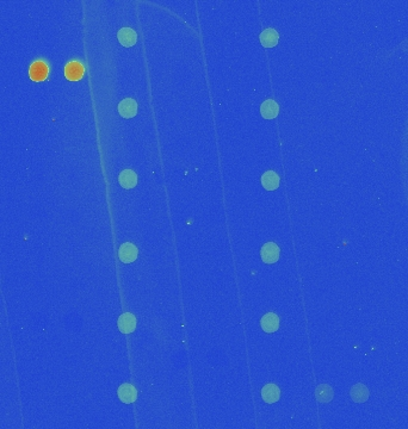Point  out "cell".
<instances>
[{
    "label": "cell",
    "instance_id": "obj_9",
    "mask_svg": "<svg viewBox=\"0 0 408 429\" xmlns=\"http://www.w3.org/2000/svg\"><path fill=\"white\" fill-rule=\"evenodd\" d=\"M65 75L71 81H77V80L82 79V75H84V66L78 61L70 62L66 66V70H65Z\"/></svg>",
    "mask_w": 408,
    "mask_h": 429
},
{
    "label": "cell",
    "instance_id": "obj_14",
    "mask_svg": "<svg viewBox=\"0 0 408 429\" xmlns=\"http://www.w3.org/2000/svg\"><path fill=\"white\" fill-rule=\"evenodd\" d=\"M279 111V107L273 99L265 100L260 105V113L265 119H273L277 117Z\"/></svg>",
    "mask_w": 408,
    "mask_h": 429
},
{
    "label": "cell",
    "instance_id": "obj_12",
    "mask_svg": "<svg viewBox=\"0 0 408 429\" xmlns=\"http://www.w3.org/2000/svg\"><path fill=\"white\" fill-rule=\"evenodd\" d=\"M279 183H281V180H279L278 174L276 172L267 171L261 175V185H263L265 190L275 191L278 189Z\"/></svg>",
    "mask_w": 408,
    "mask_h": 429
},
{
    "label": "cell",
    "instance_id": "obj_16",
    "mask_svg": "<svg viewBox=\"0 0 408 429\" xmlns=\"http://www.w3.org/2000/svg\"><path fill=\"white\" fill-rule=\"evenodd\" d=\"M317 397L323 403H328L333 398V390L328 385H320L317 389Z\"/></svg>",
    "mask_w": 408,
    "mask_h": 429
},
{
    "label": "cell",
    "instance_id": "obj_15",
    "mask_svg": "<svg viewBox=\"0 0 408 429\" xmlns=\"http://www.w3.org/2000/svg\"><path fill=\"white\" fill-rule=\"evenodd\" d=\"M351 397H352L353 402L356 403H363L366 399L369 398V391L368 389L362 384H356L351 389Z\"/></svg>",
    "mask_w": 408,
    "mask_h": 429
},
{
    "label": "cell",
    "instance_id": "obj_1",
    "mask_svg": "<svg viewBox=\"0 0 408 429\" xmlns=\"http://www.w3.org/2000/svg\"><path fill=\"white\" fill-rule=\"evenodd\" d=\"M48 73H49L48 65H47L44 61H42V60H38V61L34 62V64L31 65L30 71H29L30 79L36 82L46 80L47 76H48Z\"/></svg>",
    "mask_w": 408,
    "mask_h": 429
},
{
    "label": "cell",
    "instance_id": "obj_3",
    "mask_svg": "<svg viewBox=\"0 0 408 429\" xmlns=\"http://www.w3.org/2000/svg\"><path fill=\"white\" fill-rule=\"evenodd\" d=\"M279 253H281V250H279L278 246L273 242L265 243L260 250L261 259L266 264H275V262H277V260L279 259Z\"/></svg>",
    "mask_w": 408,
    "mask_h": 429
},
{
    "label": "cell",
    "instance_id": "obj_8",
    "mask_svg": "<svg viewBox=\"0 0 408 429\" xmlns=\"http://www.w3.org/2000/svg\"><path fill=\"white\" fill-rule=\"evenodd\" d=\"M260 326L265 333H275L279 328L278 316L273 314V312H267L266 315L261 317Z\"/></svg>",
    "mask_w": 408,
    "mask_h": 429
},
{
    "label": "cell",
    "instance_id": "obj_2",
    "mask_svg": "<svg viewBox=\"0 0 408 429\" xmlns=\"http://www.w3.org/2000/svg\"><path fill=\"white\" fill-rule=\"evenodd\" d=\"M138 247L135 244L126 242L122 244L120 249H118V258L124 264H132L138 259Z\"/></svg>",
    "mask_w": 408,
    "mask_h": 429
},
{
    "label": "cell",
    "instance_id": "obj_13",
    "mask_svg": "<svg viewBox=\"0 0 408 429\" xmlns=\"http://www.w3.org/2000/svg\"><path fill=\"white\" fill-rule=\"evenodd\" d=\"M279 35L275 29L269 28L265 29L263 32L260 34V43L261 46L265 48H272L278 43Z\"/></svg>",
    "mask_w": 408,
    "mask_h": 429
},
{
    "label": "cell",
    "instance_id": "obj_7",
    "mask_svg": "<svg viewBox=\"0 0 408 429\" xmlns=\"http://www.w3.org/2000/svg\"><path fill=\"white\" fill-rule=\"evenodd\" d=\"M117 38L123 47H133L138 42V34L132 28H122L118 30Z\"/></svg>",
    "mask_w": 408,
    "mask_h": 429
},
{
    "label": "cell",
    "instance_id": "obj_10",
    "mask_svg": "<svg viewBox=\"0 0 408 429\" xmlns=\"http://www.w3.org/2000/svg\"><path fill=\"white\" fill-rule=\"evenodd\" d=\"M118 183L123 189H133L138 185V175L132 169H124L118 175Z\"/></svg>",
    "mask_w": 408,
    "mask_h": 429
},
{
    "label": "cell",
    "instance_id": "obj_5",
    "mask_svg": "<svg viewBox=\"0 0 408 429\" xmlns=\"http://www.w3.org/2000/svg\"><path fill=\"white\" fill-rule=\"evenodd\" d=\"M117 396L123 403L130 404L134 403L138 398V391H136L135 386L132 384H123L118 387L117 390Z\"/></svg>",
    "mask_w": 408,
    "mask_h": 429
},
{
    "label": "cell",
    "instance_id": "obj_6",
    "mask_svg": "<svg viewBox=\"0 0 408 429\" xmlns=\"http://www.w3.org/2000/svg\"><path fill=\"white\" fill-rule=\"evenodd\" d=\"M118 329L123 334H130L135 330L136 328V318L133 314L129 312H124L120 316L117 322Z\"/></svg>",
    "mask_w": 408,
    "mask_h": 429
},
{
    "label": "cell",
    "instance_id": "obj_4",
    "mask_svg": "<svg viewBox=\"0 0 408 429\" xmlns=\"http://www.w3.org/2000/svg\"><path fill=\"white\" fill-rule=\"evenodd\" d=\"M138 107L136 100L132 99V98H126V99L120 101L117 110L123 118H133L138 113Z\"/></svg>",
    "mask_w": 408,
    "mask_h": 429
},
{
    "label": "cell",
    "instance_id": "obj_11",
    "mask_svg": "<svg viewBox=\"0 0 408 429\" xmlns=\"http://www.w3.org/2000/svg\"><path fill=\"white\" fill-rule=\"evenodd\" d=\"M279 396H281V390L275 384H267L261 389V398L269 404L276 403L279 399Z\"/></svg>",
    "mask_w": 408,
    "mask_h": 429
}]
</instances>
